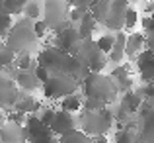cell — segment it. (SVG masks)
<instances>
[{
	"label": "cell",
	"instance_id": "6da1fadb",
	"mask_svg": "<svg viewBox=\"0 0 154 143\" xmlns=\"http://www.w3.org/2000/svg\"><path fill=\"white\" fill-rule=\"evenodd\" d=\"M37 39L39 37L33 31V20L23 16L22 20L12 24L8 35L4 37V43H6L16 55H20V53H31L33 51L35 45H37Z\"/></svg>",
	"mask_w": 154,
	"mask_h": 143
},
{
	"label": "cell",
	"instance_id": "7a4b0ae2",
	"mask_svg": "<svg viewBox=\"0 0 154 143\" xmlns=\"http://www.w3.org/2000/svg\"><path fill=\"white\" fill-rule=\"evenodd\" d=\"M115 124V114L105 106L102 110H86L82 108V114L78 116V125L84 133L96 137V135H107L109 129Z\"/></svg>",
	"mask_w": 154,
	"mask_h": 143
},
{
	"label": "cell",
	"instance_id": "3957f363",
	"mask_svg": "<svg viewBox=\"0 0 154 143\" xmlns=\"http://www.w3.org/2000/svg\"><path fill=\"white\" fill-rule=\"evenodd\" d=\"M80 86H82L84 96L102 98L107 104H111V102L119 96L115 79H113L111 75H103V73H88V76L82 80Z\"/></svg>",
	"mask_w": 154,
	"mask_h": 143
},
{
	"label": "cell",
	"instance_id": "277c9868",
	"mask_svg": "<svg viewBox=\"0 0 154 143\" xmlns=\"http://www.w3.org/2000/svg\"><path fill=\"white\" fill-rule=\"evenodd\" d=\"M80 80H76L74 76L66 75V73H60V75H51L45 83L41 84V90L45 98L51 100H60V98L72 94L80 88Z\"/></svg>",
	"mask_w": 154,
	"mask_h": 143
},
{
	"label": "cell",
	"instance_id": "5b68a950",
	"mask_svg": "<svg viewBox=\"0 0 154 143\" xmlns=\"http://www.w3.org/2000/svg\"><path fill=\"white\" fill-rule=\"evenodd\" d=\"M68 10L70 6L66 4V0H45L43 20L51 31H59L66 26H72L70 18H68Z\"/></svg>",
	"mask_w": 154,
	"mask_h": 143
},
{
	"label": "cell",
	"instance_id": "8992f818",
	"mask_svg": "<svg viewBox=\"0 0 154 143\" xmlns=\"http://www.w3.org/2000/svg\"><path fill=\"white\" fill-rule=\"evenodd\" d=\"M80 55L86 65L90 67L92 73H102L105 67H107V53L102 51L100 45L94 41V39H82V45H80V51L76 53Z\"/></svg>",
	"mask_w": 154,
	"mask_h": 143
},
{
	"label": "cell",
	"instance_id": "52a82bcc",
	"mask_svg": "<svg viewBox=\"0 0 154 143\" xmlns=\"http://www.w3.org/2000/svg\"><path fill=\"white\" fill-rule=\"evenodd\" d=\"M53 45H57L59 49L70 53V55H76V53L80 51V45H82V37H80V34H78V28L66 26V28H63V30L55 31Z\"/></svg>",
	"mask_w": 154,
	"mask_h": 143
},
{
	"label": "cell",
	"instance_id": "ba28073f",
	"mask_svg": "<svg viewBox=\"0 0 154 143\" xmlns=\"http://www.w3.org/2000/svg\"><path fill=\"white\" fill-rule=\"evenodd\" d=\"M129 8V0H111L107 14H105L102 26H105L109 31H121L125 30V12Z\"/></svg>",
	"mask_w": 154,
	"mask_h": 143
},
{
	"label": "cell",
	"instance_id": "9c48e42d",
	"mask_svg": "<svg viewBox=\"0 0 154 143\" xmlns=\"http://www.w3.org/2000/svg\"><path fill=\"white\" fill-rule=\"evenodd\" d=\"M49 128L57 137H64V135H68V133L78 129V118L72 116V112H66V110L60 108L55 112V118H53Z\"/></svg>",
	"mask_w": 154,
	"mask_h": 143
},
{
	"label": "cell",
	"instance_id": "30bf717a",
	"mask_svg": "<svg viewBox=\"0 0 154 143\" xmlns=\"http://www.w3.org/2000/svg\"><path fill=\"white\" fill-rule=\"evenodd\" d=\"M20 94H22V92H20L16 80L12 79V76L2 75V71H0V110L14 108V104L18 102Z\"/></svg>",
	"mask_w": 154,
	"mask_h": 143
},
{
	"label": "cell",
	"instance_id": "8fae6325",
	"mask_svg": "<svg viewBox=\"0 0 154 143\" xmlns=\"http://www.w3.org/2000/svg\"><path fill=\"white\" fill-rule=\"evenodd\" d=\"M137 63V73H139V79L143 83H152L154 80V51L148 47H144L139 55L135 57Z\"/></svg>",
	"mask_w": 154,
	"mask_h": 143
},
{
	"label": "cell",
	"instance_id": "7c38bea8",
	"mask_svg": "<svg viewBox=\"0 0 154 143\" xmlns=\"http://www.w3.org/2000/svg\"><path fill=\"white\" fill-rule=\"evenodd\" d=\"M12 79L16 80L20 90H23V92H35L37 88H41V80L37 79L33 69H27V71H18L16 69Z\"/></svg>",
	"mask_w": 154,
	"mask_h": 143
},
{
	"label": "cell",
	"instance_id": "4fadbf2b",
	"mask_svg": "<svg viewBox=\"0 0 154 143\" xmlns=\"http://www.w3.org/2000/svg\"><path fill=\"white\" fill-rule=\"evenodd\" d=\"M0 143H27L22 124L4 122L0 125Z\"/></svg>",
	"mask_w": 154,
	"mask_h": 143
},
{
	"label": "cell",
	"instance_id": "5bb4252c",
	"mask_svg": "<svg viewBox=\"0 0 154 143\" xmlns=\"http://www.w3.org/2000/svg\"><path fill=\"white\" fill-rule=\"evenodd\" d=\"M49 125H45L41 122V118L37 114H27V120L23 124V132H26V139L27 143H31L33 139H37L39 135H43L45 132H49Z\"/></svg>",
	"mask_w": 154,
	"mask_h": 143
},
{
	"label": "cell",
	"instance_id": "9a60e30c",
	"mask_svg": "<svg viewBox=\"0 0 154 143\" xmlns=\"http://www.w3.org/2000/svg\"><path fill=\"white\" fill-rule=\"evenodd\" d=\"M144 47H146V34H140V31L127 34V45H125V55L127 57L135 59Z\"/></svg>",
	"mask_w": 154,
	"mask_h": 143
},
{
	"label": "cell",
	"instance_id": "2e32d148",
	"mask_svg": "<svg viewBox=\"0 0 154 143\" xmlns=\"http://www.w3.org/2000/svg\"><path fill=\"white\" fill-rule=\"evenodd\" d=\"M143 100H144V96L140 94V90H135V88H133V90L121 94L119 108H123L125 112H129V114H137L139 108H140V104H143Z\"/></svg>",
	"mask_w": 154,
	"mask_h": 143
},
{
	"label": "cell",
	"instance_id": "e0dca14e",
	"mask_svg": "<svg viewBox=\"0 0 154 143\" xmlns=\"http://www.w3.org/2000/svg\"><path fill=\"white\" fill-rule=\"evenodd\" d=\"M96 26H98V20L94 18L92 12H86L82 16V20L78 22V34L82 39H92L96 34Z\"/></svg>",
	"mask_w": 154,
	"mask_h": 143
},
{
	"label": "cell",
	"instance_id": "ac0fdd59",
	"mask_svg": "<svg viewBox=\"0 0 154 143\" xmlns=\"http://www.w3.org/2000/svg\"><path fill=\"white\" fill-rule=\"evenodd\" d=\"M14 108L22 110V112H26V114H39V110H41L43 106H41V102L35 100L33 96H29V94H20L18 102L14 104Z\"/></svg>",
	"mask_w": 154,
	"mask_h": 143
},
{
	"label": "cell",
	"instance_id": "d6986e66",
	"mask_svg": "<svg viewBox=\"0 0 154 143\" xmlns=\"http://www.w3.org/2000/svg\"><path fill=\"white\" fill-rule=\"evenodd\" d=\"M82 104H84V94H78V92H72V94H68V96H64V98L59 100L60 108L66 110V112H72V114L80 112V110H82Z\"/></svg>",
	"mask_w": 154,
	"mask_h": 143
},
{
	"label": "cell",
	"instance_id": "ffe728a7",
	"mask_svg": "<svg viewBox=\"0 0 154 143\" xmlns=\"http://www.w3.org/2000/svg\"><path fill=\"white\" fill-rule=\"evenodd\" d=\"M37 67V57H31V53H20L16 55V61H14V69L18 71H27V69H35Z\"/></svg>",
	"mask_w": 154,
	"mask_h": 143
},
{
	"label": "cell",
	"instance_id": "44dd1931",
	"mask_svg": "<svg viewBox=\"0 0 154 143\" xmlns=\"http://www.w3.org/2000/svg\"><path fill=\"white\" fill-rule=\"evenodd\" d=\"M14 61H16V53L6 43H0V71L14 67Z\"/></svg>",
	"mask_w": 154,
	"mask_h": 143
},
{
	"label": "cell",
	"instance_id": "7402d4cb",
	"mask_svg": "<svg viewBox=\"0 0 154 143\" xmlns=\"http://www.w3.org/2000/svg\"><path fill=\"white\" fill-rule=\"evenodd\" d=\"M59 143H94V137L84 133L82 129H76L64 137H59Z\"/></svg>",
	"mask_w": 154,
	"mask_h": 143
},
{
	"label": "cell",
	"instance_id": "603a6c76",
	"mask_svg": "<svg viewBox=\"0 0 154 143\" xmlns=\"http://www.w3.org/2000/svg\"><path fill=\"white\" fill-rule=\"evenodd\" d=\"M23 16L29 18V20H39L43 16V6L37 0H27L26 8H23Z\"/></svg>",
	"mask_w": 154,
	"mask_h": 143
},
{
	"label": "cell",
	"instance_id": "cb8c5ba5",
	"mask_svg": "<svg viewBox=\"0 0 154 143\" xmlns=\"http://www.w3.org/2000/svg\"><path fill=\"white\" fill-rule=\"evenodd\" d=\"M27 0H4V12H8L10 16H20L23 14V8H26Z\"/></svg>",
	"mask_w": 154,
	"mask_h": 143
},
{
	"label": "cell",
	"instance_id": "d4e9b609",
	"mask_svg": "<svg viewBox=\"0 0 154 143\" xmlns=\"http://www.w3.org/2000/svg\"><path fill=\"white\" fill-rule=\"evenodd\" d=\"M113 143H137V132L129 128H121L119 132H115Z\"/></svg>",
	"mask_w": 154,
	"mask_h": 143
},
{
	"label": "cell",
	"instance_id": "484cf974",
	"mask_svg": "<svg viewBox=\"0 0 154 143\" xmlns=\"http://www.w3.org/2000/svg\"><path fill=\"white\" fill-rule=\"evenodd\" d=\"M115 83H117V90H119V94H125V92H129V90H133V88H135V80H133L131 75L117 76Z\"/></svg>",
	"mask_w": 154,
	"mask_h": 143
},
{
	"label": "cell",
	"instance_id": "4316f807",
	"mask_svg": "<svg viewBox=\"0 0 154 143\" xmlns=\"http://www.w3.org/2000/svg\"><path fill=\"white\" fill-rule=\"evenodd\" d=\"M12 24H14V20H12V16L8 14V12L0 10V39H4L8 35V31H10Z\"/></svg>",
	"mask_w": 154,
	"mask_h": 143
},
{
	"label": "cell",
	"instance_id": "83f0119b",
	"mask_svg": "<svg viewBox=\"0 0 154 143\" xmlns=\"http://www.w3.org/2000/svg\"><path fill=\"white\" fill-rule=\"evenodd\" d=\"M105 106H109L105 100H102V98H96V96H84V104L82 108L86 110H102L105 108Z\"/></svg>",
	"mask_w": 154,
	"mask_h": 143
},
{
	"label": "cell",
	"instance_id": "f1b7e54d",
	"mask_svg": "<svg viewBox=\"0 0 154 143\" xmlns=\"http://www.w3.org/2000/svg\"><path fill=\"white\" fill-rule=\"evenodd\" d=\"M139 22H140L139 12H137L135 8L129 6V8H127V12H125V30H133V28H135Z\"/></svg>",
	"mask_w": 154,
	"mask_h": 143
},
{
	"label": "cell",
	"instance_id": "f546056e",
	"mask_svg": "<svg viewBox=\"0 0 154 143\" xmlns=\"http://www.w3.org/2000/svg\"><path fill=\"white\" fill-rule=\"evenodd\" d=\"M26 120H27V114L26 112H22V110H18V108H10V112L6 114V122H14V124H26Z\"/></svg>",
	"mask_w": 154,
	"mask_h": 143
},
{
	"label": "cell",
	"instance_id": "4dcf8cb0",
	"mask_svg": "<svg viewBox=\"0 0 154 143\" xmlns=\"http://www.w3.org/2000/svg\"><path fill=\"white\" fill-rule=\"evenodd\" d=\"M96 43L100 45V49L102 51H105V53H109L113 49V43H115V34H107V35H102V37H98L96 39Z\"/></svg>",
	"mask_w": 154,
	"mask_h": 143
},
{
	"label": "cell",
	"instance_id": "1f68e13d",
	"mask_svg": "<svg viewBox=\"0 0 154 143\" xmlns=\"http://www.w3.org/2000/svg\"><path fill=\"white\" fill-rule=\"evenodd\" d=\"M33 31L39 39H43L47 35V31H49V26L45 24V20H33Z\"/></svg>",
	"mask_w": 154,
	"mask_h": 143
},
{
	"label": "cell",
	"instance_id": "d6a6232c",
	"mask_svg": "<svg viewBox=\"0 0 154 143\" xmlns=\"http://www.w3.org/2000/svg\"><path fill=\"white\" fill-rule=\"evenodd\" d=\"M55 112H57L55 108H41L39 110V118H41V122L45 125H51L53 118H55Z\"/></svg>",
	"mask_w": 154,
	"mask_h": 143
},
{
	"label": "cell",
	"instance_id": "836d02e7",
	"mask_svg": "<svg viewBox=\"0 0 154 143\" xmlns=\"http://www.w3.org/2000/svg\"><path fill=\"white\" fill-rule=\"evenodd\" d=\"M31 143H59V139H57V135L49 129V132H45L43 135H39L37 139H33Z\"/></svg>",
	"mask_w": 154,
	"mask_h": 143
},
{
	"label": "cell",
	"instance_id": "e575fe53",
	"mask_svg": "<svg viewBox=\"0 0 154 143\" xmlns=\"http://www.w3.org/2000/svg\"><path fill=\"white\" fill-rule=\"evenodd\" d=\"M131 65H125V63H119L115 69L111 71V76L113 79H117V76H123V75H131Z\"/></svg>",
	"mask_w": 154,
	"mask_h": 143
},
{
	"label": "cell",
	"instance_id": "d590c367",
	"mask_svg": "<svg viewBox=\"0 0 154 143\" xmlns=\"http://www.w3.org/2000/svg\"><path fill=\"white\" fill-rule=\"evenodd\" d=\"M84 14H86V12L80 10V8H76V6H70V10H68V18H70L72 24H78L80 20H82Z\"/></svg>",
	"mask_w": 154,
	"mask_h": 143
},
{
	"label": "cell",
	"instance_id": "8d00e7d4",
	"mask_svg": "<svg viewBox=\"0 0 154 143\" xmlns=\"http://www.w3.org/2000/svg\"><path fill=\"white\" fill-rule=\"evenodd\" d=\"M94 2L96 0H70V6H76V8H80V10H84V12H90V8H92Z\"/></svg>",
	"mask_w": 154,
	"mask_h": 143
},
{
	"label": "cell",
	"instance_id": "74e56055",
	"mask_svg": "<svg viewBox=\"0 0 154 143\" xmlns=\"http://www.w3.org/2000/svg\"><path fill=\"white\" fill-rule=\"evenodd\" d=\"M33 71H35V75H37V79L41 80V84H43V83H45V80H47V79H49V76H51L49 69H45V67H43V65H39V63H37V67H35Z\"/></svg>",
	"mask_w": 154,
	"mask_h": 143
},
{
	"label": "cell",
	"instance_id": "f35d334b",
	"mask_svg": "<svg viewBox=\"0 0 154 143\" xmlns=\"http://www.w3.org/2000/svg\"><path fill=\"white\" fill-rule=\"evenodd\" d=\"M139 90L144 98H154V80L152 83H144V86L139 88Z\"/></svg>",
	"mask_w": 154,
	"mask_h": 143
},
{
	"label": "cell",
	"instance_id": "ab89813d",
	"mask_svg": "<svg viewBox=\"0 0 154 143\" xmlns=\"http://www.w3.org/2000/svg\"><path fill=\"white\" fill-rule=\"evenodd\" d=\"M144 12H146V14H154V0H148V2H146Z\"/></svg>",
	"mask_w": 154,
	"mask_h": 143
},
{
	"label": "cell",
	"instance_id": "60d3db41",
	"mask_svg": "<svg viewBox=\"0 0 154 143\" xmlns=\"http://www.w3.org/2000/svg\"><path fill=\"white\" fill-rule=\"evenodd\" d=\"M94 143H109V139H107V135H96Z\"/></svg>",
	"mask_w": 154,
	"mask_h": 143
},
{
	"label": "cell",
	"instance_id": "b9f144b4",
	"mask_svg": "<svg viewBox=\"0 0 154 143\" xmlns=\"http://www.w3.org/2000/svg\"><path fill=\"white\" fill-rule=\"evenodd\" d=\"M129 2H148V0H129Z\"/></svg>",
	"mask_w": 154,
	"mask_h": 143
},
{
	"label": "cell",
	"instance_id": "7bdbcfd3",
	"mask_svg": "<svg viewBox=\"0 0 154 143\" xmlns=\"http://www.w3.org/2000/svg\"><path fill=\"white\" fill-rule=\"evenodd\" d=\"M2 8H4V0H0V10H2Z\"/></svg>",
	"mask_w": 154,
	"mask_h": 143
},
{
	"label": "cell",
	"instance_id": "ee69618b",
	"mask_svg": "<svg viewBox=\"0 0 154 143\" xmlns=\"http://www.w3.org/2000/svg\"><path fill=\"white\" fill-rule=\"evenodd\" d=\"M152 16H154V14H152Z\"/></svg>",
	"mask_w": 154,
	"mask_h": 143
}]
</instances>
